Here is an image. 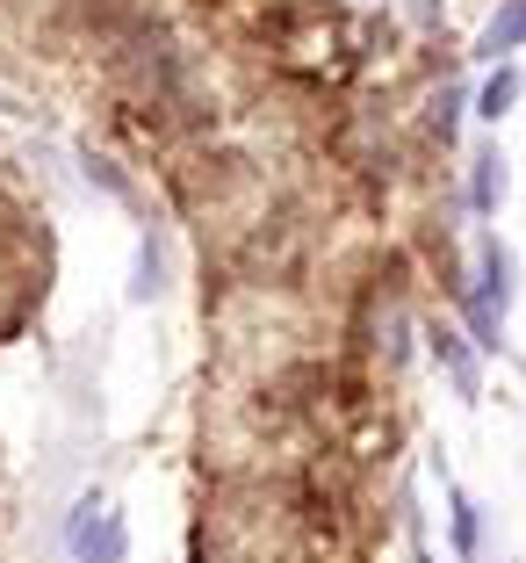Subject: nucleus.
I'll use <instances>...</instances> for the list:
<instances>
[{"label": "nucleus", "instance_id": "obj_2", "mask_svg": "<svg viewBox=\"0 0 526 563\" xmlns=\"http://www.w3.org/2000/svg\"><path fill=\"white\" fill-rule=\"evenodd\" d=\"M519 36H526V8H512V15H497V22H491L483 51H505V44H519Z\"/></svg>", "mask_w": 526, "mask_h": 563}, {"label": "nucleus", "instance_id": "obj_3", "mask_svg": "<svg viewBox=\"0 0 526 563\" xmlns=\"http://www.w3.org/2000/svg\"><path fill=\"white\" fill-rule=\"evenodd\" d=\"M455 534H461V556H477V506H469V498H461V506H455Z\"/></svg>", "mask_w": 526, "mask_h": 563}, {"label": "nucleus", "instance_id": "obj_4", "mask_svg": "<svg viewBox=\"0 0 526 563\" xmlns=\"http://www.w3.org/2000/svg\"><path fill=\"white\" fill-rule=\"evenodd\" d=\"M505 101H512V80H491L483 87V117H505Z\"/></svg>", "mask_w": 526, "mask_h": 563}, {"label": "nucleus", "instance_id": "obj_1", "mask_svg": "<svg viewBox=\"0 0 526 563\" xmlns=\"http://www.w3.org/2000/svg\"><path fill=\"white\" fill-rule=\"evenodd\" d=\"M72 549H80L87 563H123V556H131V534H123L115 514L94 506V520H72Z\"/></svg>", "mask_w": 526, "mask_h": 563}]
</instances>
